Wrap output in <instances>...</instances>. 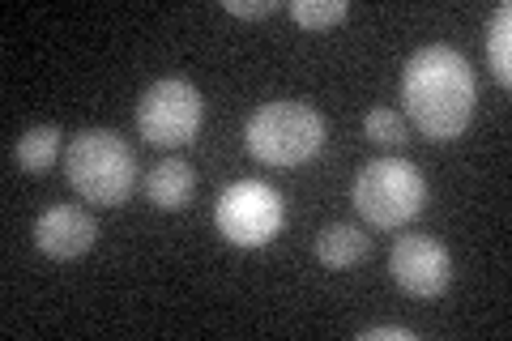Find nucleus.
I'll list each match as a JSON object with an SVG mask.
<instances>
[{
    "label": "nucleus",
    "mask_w": 512,
    "mask_h": 341,
    "mask_svg": "<svg viewBox=\"0 0 512 341\" xmlns=\"http://www.w3.org/2000/svg\"><path fill=\"white\" fill-rule=\"evenodd\" d=\"M56 154H60V128H56V124H35V128H26V133L18 137V145H13V162H18L26 175L52 171Z\"/></svg>",
    "instance_id": "9b49d317"
},
{
    "label": "nucleus",
    "mask_w": 512,
    "mask_h": 341,
    "mask_svg": "<svg viewBox=\"0 0 512 341\" xmlns=\"http://www.w3.org/2000/svg\"><path fill=\"white\" fill-rule=\"evenodd\" d=\"M367 252H372V239L350 222H333L316 235V261L325 269H350V265L367 261Z\"/></svg>",
    "instance_id": "1a4fd4ad"
},
{
    "label": "nucleus",
    "mask_w": 512,
    "mask_h": 341,
    "mask_svg": "<svg viewBox=\"0 0 512 341\" xmlns=\"http://www.w3.org/2000/svg\"><path fill=\"white\" fill-rule=\"evenodd\" d=\"M350 197H355V209L367 226L393 231V226L419 218V209L427 205V180L406 158H372L359 167Z\"/></svg>",
    "instance_id": "20e7f679"
},
{
    "label": "nucleus",
    "mask_w": 512,
    "mask_h": 341,
    "mask_svg": "<svg viewBox=\"0 0 512 341\" xmlns=\"http://www.w3.org/2000/svg\"><path fill=\"white\" fill-rule=\"evenodd\" d=\"M64 175H69L73 192L86 205L116 209L133 197L137 184V154L120 133L111 128H82L69 150H64Z\"/></svg>",
    "instance_id": "f03ea898"
},
{
    "label": "nucleus",
    "mask_w": 512,
    "mask_h": 341,
    "mask_svg": "<svg viewBox=\"0 0 512 341\" xmlns=\"http://www.w3.org/2000/svg\"><path fill=\"white\" fill-rule=\"evenodd\" d=\"M363 133H367V141L389 145V150H397V145H406V141H410V133H406V116H402V111H393V107H372V111H367Z\"/></svg>",
    "instance_id": "ddd939ff"
},
{
    "label": "nucleus",
    "mask_w": 512,
    "mask_h": 341,
    "mask_svg": "<svg viewBox=\"0 0 512 341\" xmlns=\"http://www.w3.org/2000/svg\"><path fill=\"white\" fill-rule=\"evenodd\" d=\"M350 13L346 0H291V18L303 30H325V26H338Z\"/></svg>",
    "instance_id": "4468645a"
},
{
    "label": "nucleus",
    "mask_w": 512,
    "mask_h": 341,
    "mask_svg": "<svg viewBox=\"0 0 512 341\" xmlns=\"http://www.w3.org/2000/svg\"><path fill=\"white\" fill-rule=\"evenodd\" d=\"M222 9H227V13H235V18H269V13H278L282 5H278V0H256V5H244V0H222Z\"/></svg>",
    "instance_id": "2eb2a0df"
},
{
    "label": "nucleus",
    "mask_w": 512,
    "mask_h": 341,
    "mask_svg": "<svg viewBox=\"0 0 512 341\" xmlns=\"http://www.w3.org/2000/svg\"><path fill=\"white\" fill-rule=\"evenodd\" d=\"M201 90L184 77H163L141 94L137 103V133L150 145H163V150H180L197 137L201 128Z\"/></svg>",
    "instance_id": "39448f33"
},
{
    "label": "nucleus",
    "mask_w": 512,
    "mask_h": 341,
    "mask_svg": "<svg viewBox=\"0 0 512 341\" xmlns=\"http://www.w3.org/2000/svg\"><path fill=\"white\" fill-rule=\"evenodd\" d=\"M192 192H197V175H192L188 162L167 158V162H158V167L150 171V201L163 209V214L184 209L192 201Z\"/></svg>",
    "instance_id": "9d476101"
},
{
    "label": "nucleus",
    "mask_w": 512,
    "mask_h": 341,
    "mask_svg": "<svg viewBox=\"0 0 512 341\" xmlns=\"http://www.w3.org/2000/svg\"><path fill=\"white\" fill-rule=\"evenodd\" d=\"M244 141L248 154L265 167H299V162L316 158L320 145H325V116L299 99L265 103L252 111Z\"/></svg>",
    "instance_id": "7ed1b4c3"
},
{
    "label": "nucleus",
    "mask_w": 512,
    "mask_h": 341,
    "mask_svg": "<svg viewBox=\"0 0 512 341\" xmlns=\"http://www.w3.org/2000/svg\"><path fill=\"white\" fill-rule=\"evenodd\" d=\"M402 103L406 116L427 141H453L470 128L478 86L470 60L448 43L419 47L402 69Z\"/></svg>",
    "instance_id": "f257e3e1"
},
{
    "label": "nucleus",
    "mask_w": 512,
    "mask_h": 341,
    "mask_svg": "<svg viewBox=\"0 0 512 341\" xmlns=\"http://www.w3.org/2000/svg\"><path fill=\"white\" fill-rule=\"evenodd\" d=\"M393 282L414 299H436L453 282V256L436 235H402L389 256Z\"/></svg>",
    "instance_id": "0eeeda50"
},
{
    "label": "nucleus",
    "mask_w": 512,
    "mask_h": 341,
    "mask_svg": "<svg viewBox=\"0 0 512 341\" xmlns=\"http://www.w3.org/2000/svg\"><path fill=\"white\" fill-rule=\"evenodd\" d=\"M282 192L261 180H239L218 197L214 222L222 239H231L235 248H265L269 239L282 231Z\"/></svg>",
    "instance_id": "423d86ee"
},
{
    "label": "nucleus",
    "mask_w": 512,
    "mask_h": 341,
    "mask_svg": "<svg viewBox=\"0 0 512 341\" xmlns=\"http://www.w3.org/2000/svg\"><path fill=\"white\" fill-rule=\"evenodd\" d=\"M419 333L414 329H402V324H376V329H363L359 341H414Z\"/></svg>",
    "instance_id": "dca6fc26"
},
{
    "label": "nucleus",
    "mask_w": 512,
    "mask_h": 341,
    "mask_svg": "<svg viewBox=\"0 0 512 341\" xmlns=\"http://www.w3.org/2000/svg\"><path fill=\"white\" fill-rule=\"evenodd\" d=\"M94 239H99V222L82 205H52L35 222V243L52 261H73V256L94 248Z\"/></svg>",
    "instance_id": "6e6552de"
},
{
    "label": "nucleus",
    "mask_w": 512,
    "mask_h": 341,
    "mask_svg": "<svg viewBox=\"0 0 512 341\" xmlns=\"http://www.w3.org/2000/svg\"><path fill=\"white\" fill-rule=\"evenodd\" d=\"M487 60L500 86H512V5H500L487 26Z\"/></svg>",
    "instance_id": "f8f14e48"
}]
</instances>
